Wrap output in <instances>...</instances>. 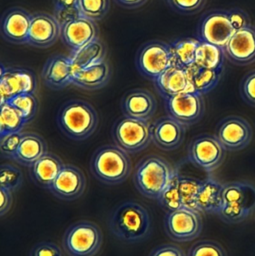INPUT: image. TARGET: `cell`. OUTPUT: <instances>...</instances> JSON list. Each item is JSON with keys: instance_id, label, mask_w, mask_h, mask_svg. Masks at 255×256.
<instances>
[{"instance_id": "cell-35", "label": "cell", "mask_w": 255, "mask_h": 256, "mask_svg": "<svg viewBox=\"0 0 255 256\" xmlns=\"http://www.w3.org/2000/svg\"><path fill=\"white\" fill-rule=\"evenodd\" d=\"M202 180L186 177L181 174L179 179V192L183 207L197 210V200Z\"/></svg>"}, {"instance_id": "cell-5", "label": "cell", "mask_w": 255, "mask_h": 256, "mask_svg": "<svg viewBox=\"0 0 255 256\" xmlns=\"http://www.w3.org/2000/svg\"><path fill=\"white\" fill-rule=\"evenodd\" d=\"M255 210V186L250 182L224 184L223 208L219 214L226 224H238Z\"/></svg>"}, {"instance_id": "cell-26", "label": "cell", "mask_w": 255, "mask_h": 256, "mask_svg": "<svg viewBox=\"0 0 255 256\" xmlns=\"http://www.w3.org/2000/svg\"><path fill=\"white\" fill-rule=\"evenodd\" d=\"M47 152V144L41 136L36 132H22V140L13 161L29 168Z\"/></svg>"}, {"instance_id": "cell-32", "label": "cell", "mask_w": 255, "mask_h": 256, "mask_svg": "<svg viewBox=\"0 0 255 256\" xmlns=\"http://www.w3.org/2000/svg\"><path fill=\"white\" fill-rule=\"evenodd\" d=\"M0 106V136L22 132L27 122L20 114L6 102L1 103Z\"/></svg>"}, {"instance_id": "cell-13", "label": "cell", "mask_w": 255, "mask_h": 256, "mask_svg": "<svg viewBox=\"0 0 255 256\" xmlns=\"http://www.w3.org/2000/svg\"><path fill=\"white\" fill-rule=\"evenodd\" d=\"M235 32L228 10H210L204 15L199 24L198 39L225 49Z\"/></svg>"}, {"instance_id": "cell-3", "label": "cell", "mask_w": 255, "mask_h": 256, "mask_svg": "<svg viewBox=\"0 0 255 256\" xmlns=\"http://www.w3.org/2000/svg\"><path fill=\"white\" fill-rule=\"evenodd\" d=\"M90 168L93 176L102 183L118 185L130 176L132 161L129 154L119 146L106 144L94 152Z\"/></svg>"}, {"instance_id": "cell-18", "label": "cell", "mask_w": 255, "mask_h": 256, "mask_svg": "<svg viewBox=\"0 0 255 256\" xmlns=\"http://www.w3.org/2000/svg\"><path fill=\"white\" fill-rule=\"evenodd\" d=\"M32 14L20 7L7 9L1 16L3 38L13 44H27Z\"/></svg>"}, {"instance_id": "cell-37", "label": "cell", "mask_w": 255, "mask_h": 256, "mask_svg": "<svg viewBox=\"0 0 255 256\" xmlns=\"http://www.w3.org/2000/svg\"><path fill=\"white\" fill-rule=\"evenodd\" d=\"M23 184V174L16 166L1 164L0 166V188L16 192Z\"/></svg>"}, {"instance_id": "cell-36", "label": "cell", "mask_w": 255, "mask_h": 256, "mask_svg": "<svg viewBox=\"0 0 255 256\" xmlns=\"http://www.w3.org/2000/svg\"><path fill=\"white\" fill-rule=\"evenodd\" d=\"M79 16L90 20H101L109 13L110 0H78Z\"/></svg>"}, {"instance_id": "cell-8", "label": "cell", "mask_w": 255, "mask_h": 256, "mask_svg": "<svg viewBox=\"0 0 255 256\" xmlns=\"http://www.w3.org/2000/svg\"><path fill=\"white\" fill-rule=\"evenodd\" d=\"M226 152L216 135L202 134L192 140L187 158L195 166L212 172L224 162Z\"/></svg>"}, {"instance_id": "cell-30", "label": "cell", "mask_w": 255, "mask_h": 256, "mask_svg": "<svg viewBox=\"0 0 255 256\" xmlns=\"http://www.w3.org/2000/svg\"><path fill=\"white\" fill-rule=\"evenodd\" d=\"M200 40L194 38H181L170 44L172 66L186 69L194 64L196 50Z\"/></svg>"}, {"instance_id": "cell-29", "label": "cell", "mask_w": 255, "mask_h": 256, "mask_svg": "<svg viewBox=\"0 0 255 256\" xmlns=\"http://www.w3.org/2000/svg\"><path fill=\"white\" fill-rule=\"evenodd\" d=\"M106 56V48L98 38L79 50L72 51L70 56L73 70H78L104 61Z\"/></svg>"}, {"instance_id": "cell-28", "label": "cell", "mask_w": 255, "mask_h": 256, "mask_svg": "<svg viewBox=\"0 0 255 256\" xmlns=\"http://www.w3.org/2000/svg\"><path fill=\"white\" fill-rule=\"evenodd\" d=\"M224 69L212 70L192 64L186 69L187 78L192 88L202 96L208 94L216 88L220 82Z\"/></svg>"}, {"instance_id": "cell-6", "label": "cell", "mask_w": 255, "mask_h": 256, "mask_svg": "<svg viewBox=\"0 0 255 256\" xmlns=\"http://www.w3.org/2000/svg\"><path fill=\"white\" fill-rule=\"evenodd\" d=\"M103 242V232L95 222L79 220L64 232L61 246L67 256H96Z\"/></svg>"}, {"instance_id": "cell-10", "label": "cell", "mask_w": 255, "mask_h": 256, "mask_svg": "<svg viewBox=\"0 0 255 256\" xmlns=\"http://www.w3.org/2000/svg\"><path fill=\"white\" fill-rule=\"evenodd\" d=\"M136 64L141 74L154 81L172 66L170 44L161 40L145 44L138 52Z\"/></svg>"}, {"instance_id": "cell-17", "label": "cell", "mask_w": 255, "mask_h": 256, "mask_svg": "<svg viewBox=\"0 0 255 256\" xmlns=\"http://www.w3.org/2000/svg\"><path fill=\"white\" fill-rule=\"evenodd\" d=\"M224 50L226 58L236 66L255 62V26L251 25L235 32Z\"/></svg>"}, {"instance_id": "cell-45", "label": "cell", "mask_w": 255, "mask_h": 256, "mask_svg": "<svg viewBox=\"0 0 255 256\" xmlns=\"http://www.w3.org/2000/svg\"><path fill=\"white\" fill-rule=\"evenodd\" d=\"M148 256H187L180 246L175 244H163L152 250Z\"/></svg>"}, {"instance_id": "cell-44", "label": "cell", "mask_w": 255, "mask_h": 256, "mask_svg": "<svg viewBox=\"0 0 255 256\" xmlns=\"http://www.w3.org/2000/svg\"><path fill=\"white\" fill-rule=\"evenodd\" d=\"M227 10L231 24L235 31L243 30L252 25L250 15L243 9L234 8Z\"/></svg>"}, {"instance_id": "cell-33", "label": "cell", "mask_w": 255, "mask_h": 256, "mask_svg": "<svg viewBox=\"0 0 255 256\" xmlns=\"http://www.w3.org/2000/svg\"><path fill=\"white\" fill-rule=\"evenodd\" d=\"M13 106L27 123L35 117L38 110V102L34 93H24L13 96L6 100Z\"/></svg>"}, {"instance_id": "cell-16", "label": "cell", "mask_w": 255, "mask_h": 256, "mask_svg": "<svg viewBox=\"0 0 255 256\" xmlns=\"http://www.w3.org/2000/svg\"><path fill=\"white\" fill-rule=\"evenodd\" d=\"M61 25L53 14H33L27 44L41 49L50 48L61 38Z\"/></svg>"}, {"instance_id": "cell-38", "label": "cell", "mask_w": 255, "mask_h": 256, "mask_svg": "<svg viewBox=\"0 0 255 256\" xmlns=\"http://www.w3.org/2000/svg\"><path fill=\"white\" fill-rule=\"evenodd\" d=\"M53 15L60 25L79 18L78 0H52Z\"/></svg>"}, {"instance_id": "cell-22", "label": "cell", "mask_w": 255, "mask_h": 256, "mask_svg": "<svg viewBox=\"0 0 255 256\" xmlns=\"http://www.w3.org/2000/svg\"><path fill=\"white\" fill-rule=\"evenodd\" d=\"M124 116L149 121L157 109V102L151 92L136 88L127 93L121 102Z\"/></svg>"}, {"instance_id": "cell-42", "label": "cell", "mask_w": 255, "mask_h": 256, "mask_svg": "<svg viewBox=\"0 0 255 256\" xmlns=\"http://www.w3.org/2000/svg\"><path fill=\"white\" fill-rule=\"evenodd\" d=\"M241 94L246 103L255 108V70L244 76L241 84Z\"/></svg>"}, {"instance_id": "cell-2", "label": "cell", "mask_w": 255, "mask_h": 256, "mask_svg": "<svg viewBox=\"0 0 255 256\" xmlns=\"http://www.w3.org/2000/svg\"><path fill=\"white\" fill-rule=\"evenodd\" d=\"M56 120L61 132L74 141L89 138L99 124L95 108L80 99H72L64 103L58 110Z\"/></svg>"}, {"instance_id": "cell-4", "label": "cell", "mask_w": 255, "mask_h": 256, "mask_svg": "<svg viewBox=\"0 0 255 256\" xmlns=\"http://www.w3.org/2000/svg\"><path fill=\"white\" fill-rule=\"evenodd\" d=\"M175 168L169 162L156 155L141 160L135 168L133 182L143 196L157 200L173 176Z\"/></svg>"}, {"instance_id": "cell-14", "label": "cell", "mask_w": 255, "mask_h": 256, "mask_svg": "<svg viewBox=\"0 0 255 256\" xmlns=\"http://www.w3.org/2000/svg\"><path fill=\"white\" fill-rule=\"evenodd\" d=\"M0 74L1 103L17 94L34 93L37 90L35 75L21 68L6 67L1 63Z\"/></svg>"}, {"instance_id": "cell-20", "label": "cell", "mask_w": 255, "mask_h": 256, "mask_svg": "<svg viewBox=\"0 0 255 256\" xmlns=\"http://www.w3.org/2000/svg\"><path fill=\"white\" fill-rule=\"evenodd\" d=\"M73 72L70 56H52L42 69V80L48 88L59 91L73 84Z\"/></svg>"}, {"instance_id": "cell-23", "label": "cell", "mask_w": 255, "mask_h": 256, "mask_svg": "<svg viewBox=\"0 0 255 256\" xmlns=\"http://www.w3.org/2000/svg\"><path fill=\"white\" fill-rule=\"evenodd\" d=\"M159 94L164 99L187 92H194L184 69L172 66L154 80Z\"/></svg>"}, {"instance_id": "cell-31", "label": "cell", "mask_w": 255, "mask_h": 256, "mask_svg": "<svg viewBox=\"0 0 255 256\" xmlns=\"http://www.w3.org/2000/svg\"><path fill=\"white\" fill-rule=\"evenodd\" d=\"M225 50L217 45L200 42L196 50L195 64L212 70L224 69Z\"/></svg>"}, {"instance_id": "cell-12", "label": "cell", "mask_w": 255, "mask_h": 256, "mask_svg": "<svg viewBox=\"0 0 255 256\" xmlns=\"http://www.w3.org/2000/svg\"><path fill=\"white\" fill-rule=\"evenodd\" d=\"M215 135L227 152H239L251 143L253 130L245 118L231 116L220 122Z\"/></svg>"}, {"instance_id": "cell-21", "label": "cell", "mask_w": 255, "mask_h": 256, "mask_svg": "<svg viewBox=\"0 0 255 256\" xmlns=\"http://www.w3.org/2000/svg\"><path fill=\"white\" fill-rule=\"evenodd\" d=\"M61 38L72 51H76L98 38V28L94 21L79 16L61 26Z\"/></svg>"}, {"instance_id": "cell-9", "label": "cell", "mask_w": 255, "mask_h": 256, "mask_svg": "<svg viewBox=\"0 0 255 256\" xmlns=\"http://www.w3.org/2000/svg\"><path fill=\"white\" fill-rule=\"evenodd\" d=\"M167 236L178 243L190 242L197 238L203 230L202 213L188 208L167 212L164 219Z\"/></svg>"}, {"instance_id": "cell-47", "label": "cell", "mask_w": 255, "mask_h": 256, "mask_svg": "<svg viewBox=\"0 0 255 256\" xmlns=\"http://www.w3.org/2000/svg\"><path fill=\"white\" fill-rule=\"evenodd\" d=\"M118 6L127 9H135L143 6L148 0H114Z\"/></svg>"}, {"instance_id": "cell-25", "label": "cell", "mask_w": 255, "mask_h": 256, "mask_svg": "<svg viewBox=\"0 0 255 256\" xmlns=\"http://www.w3.org/2000/svg\"><path fill=\"white\" fill-rule=\"evenodd\" d=\"M111 69L104 60L87 68L73 72V85L88 91L104 88L110 80Z\"/></svg>"}, {"instance_id": "cell-43", "label": "cell", "mask_w": 255, "mask_h": 256, "mask_svg": "<svg viewBox=\"0 0 255 256\" xmlns=\"http://www.w3.org/2000/svg\"><path fill=\"white\" fill-rule=\"evenodd\" d=\"M64 254L63 249L54 242H41L33 246L29 256H65Z\"/></svg>"}, {"instance_id": "cell-39", "label": "cell", "mask_w": 255, "mask_h": 256, "mask_svg": "<svg viewBox=\"0 0 255 256\" xmlns=\"http://www.w3.org/2000/svg\"><path fill=\"white\" fill-rule=\"evenodd\" d=\"M187 256H228V254L218 242L202 240L196 242L190 248Z\"/></svg>"}, {"instance_id": "cell-27", "label": "cell", "mask_w": 255, "mask_h": 256, "mask_svg": "<svg viewBox=\"0 0 255 256\" xmlns=\"http://www.w3.org/2000/svg\"><path fill=\"white\" fill-rule=\"evenodd\" d=\"M223 188L222 184L214 178L202 180L197 200V210L201 213L218 215L223 208Z\"/></svg>"}, {"instance_id": "cell-1", "label": "cell", "mask_w": 255, "mask_h": 256, "mask_svg": "<svg viewBox=\"0 0 255 256\" xmlns=\"http://www.w3.org/2000/svg\"><path fill=\"white\" fill-rule=\"evenodd\" d=\"M109 230L121 242L141 243L152 230V220L148 209L140 203L127 201L117 206L109 215Z\"/></svg>"}, {"instance_id": "cell-19", "label": "cell", "mask_w": 255, "mask_h": 256, "mask_svg": "<svg viewBox=\"0 0 255 256\" xmlns=\"http://www.w3.org/2000/svg\"><path fill=\"white\" fill-rule=\"evenodd\" d=\"M187 128L172 117H161L151 126L152 142L166 152L176 150L184 142Z\"/></svg>"}, {"instance_id": "cell-24", "label": "cell", "mask_w": 255, "mask_h": 256, "mask_svg": "<svg viewBox=\"0 0 255 256\" xmlns=\"http://www.w3.org/2000/svg\"><path fill=\"white\" fill-rule=\"evenodd\" d=\"M64 164L58 155L48 152L29 167L30 177L36 184L49 190Z\"/></svg>"}, {"instance_id": "cell-11", "label": "cell", "mask_w": 255, "mask_h": 256, "mask_svg": "<svg viewBox=\"0 0 255 256\" xmlns=\"http://www.w3.org/2000/svg\"><path fill=\"white\" fill-rule=\"evenodd\" d=\"M168 116L186 128L199 122L205 112L203 96L196 92H187L164 99Z\"/></svg>"}, {"instance_id": "cell-15", "label": "cell", "mask_w": 255, "mask_h": 256, "mask_svg": "<svg viewBox=\"0 0 255 256\" xmlns=\"http://www.w3.org/2000/svg\"><path fill=\"white\" fill-rule=\"evenodd\" d=\"M86 186L83 172L76 166L64 164L49 191L58 200L71 202L83 195Z\"/></svg>"}, {"instance_id": "cell-7", "label": "cell", "mask_w": 255, "mask_h": 256, "mask_svg": "<svg viewBox=\"0 0 255 256\" xmlns=\"http://www.w3.org/2000/svg\"><path fill=\"white\" fill-rule=\"evenodd\" d=\"M112 137L117 146L129 154H135L145 150L152 142L151 126L147 120L124 116L114 126Z\"/></svg>"}, {"instance_id": "cell-40", "label": "cell", "mask_w": 255, "mask_h": 256, "mask_svg": "<svg viewBox=\"0 0 255 256\" xmlns=\"http://www.w3.org/2000/svg\"><path fill=\"white\" fill-rule=\"evenodd\" d=\"M22 138V132L9 134L0 136V152L1 158L13 160Z\"/></svg>"}, {"instance_id": "cell-46", "label": "cell", "mask_w": 255, "mask_h": 256, "mask_svg": "<svg viewBox=\"0 0 255 256\" xmlns=\"http://www.w3.org/2000/svg\"><path fill=\"white\" fill-rule=\"evenodd\" d=\"M0 194H1V204H0V216L4 218L11 209L13 204V192L9 190L0 188Z\"/></svg>"}, {"instance_id": "cell-34", "label": "cell", "mask_w": 255, "mask_h": 256, "mask_svg": "<svg viewBox=\"0 0 255 256\" xmlns=\"http://www.w3.org/2000/svg\"><path fill=\"white\" fill-rule=\"evenodd\" d=\"M181 174L178 170L175 168L173 176L166 189L159 197V204L167 212H174L183 208L179 192V179Z\"/></svg>"}, {"instance_id": "cell-41", "label": "cell", "mask_w": 255, "mask_h": 256, "mask_svg": "<svg viewBox=\"0 0 255 256\" xmlns=\"http://www.w3.org/2000/svg\"><path fill=\"white\" fill-rule=\"evenodd\" d=\"M173 10L182 14H194L202 10L207 0H166Z\"/></svg>"}]
</instances>
